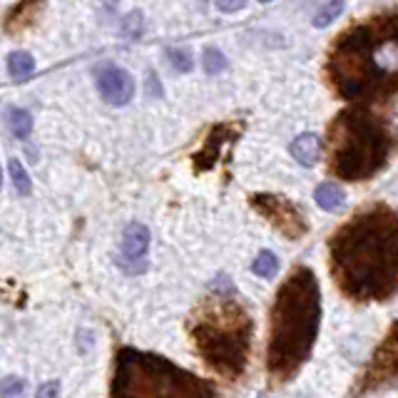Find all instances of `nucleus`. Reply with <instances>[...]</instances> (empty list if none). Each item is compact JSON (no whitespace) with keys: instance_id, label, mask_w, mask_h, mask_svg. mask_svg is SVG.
Wrapping results in <instances>:
<instances>
[{"instance_id":"1","label":"nucleus","mask_w":398,"mask_h":398,"mask_svg":"<svg viewBox=\"0 0 398 398\" xmlns=\"http://www.w3.org/2000/svg\"><path fill=\"white\" fill-rule=\"evenodd\" d=\"M329 267L351 301H386L398 294V209L371 204L333 232Z\"/></svg>"},{"instance_id":"2","label":"nucleus","mask_w":398,"mask_h":398,"mask_svg":"<svg viewBox=\"0 0 398 398\" xmlns=\"http://www.w3.org/2000/svg\"><path fill=\"white\" fill-rule=\"evenodd\" d=\"M326 80L361 107L398 100V8H383L333 38Z\"/></svg>"},{"instance_id":"3","label":"nucleus","mask_w":398,"mask_h":398,"mask_svg":"<svg viewBox=\"0 0 398 398\" xmlns=\"http://www.w3.org/2000/svg\"><path fill=\"white\" fill-rule=\"evenodd\" d=\"M321 292L316 274L297 267L279 286L269 316L267 374L274 383H286L311 356L319 336Z\"/></svg>"},{"instance_id":"4","label":"nucleus","mask_w":398,"mask_h":398,"mask_svg":"<svg viewBox=\"0 0 398 398\" xmlns=\"http://www.w3.org/2000/svg\"><path fill=\"white\" fill-rule=\"evenodd\" d=\"M396 142L386 117L361 105L346 107L329 127V169L346 182H366L388 165Z\"/></svg>"},{"instance_id":"5","label":"nucleus","mask_w":398,"mask_h":398,"mask_svg":"<svg viewBox=\"0 0 398 398\" xmlns=\"http://www.w3.org/2000/svg\"><path fill=\"white\" fill-rule=\"evenodd\" d=\"M254 324L242 304L217 294L197 304L190 316V336L214 374L237 381L247 369Z\"/></svg>"},{"instance_id":"6","label":"nucleus","mask_w":398,"mask_h":398,"mask_svg":"<svg viewBox=\"0 0 398 398\" xmlns=\"http://www.w3.org/2000/svg\"><path fill=\"white\" fill-rule=\"evenodd\" d=\"M110 398H219L209 381L165 356L119 349L115 358Z\"/></svg>"},{"instance_id":"7","label":"nucleus","mask_w":398,"mask_h":398,"mask_svg":"<svg viewBox=\"0 0 398 398\" xmlns=\"http://www.w3.org/2000/svg\"><path fill=\"white\" fill-rule=\"evenodd\" d=\"M398 383V324H393L386 339L374 351L371 361L366 363L363 374L358 376L354 396H366V393L381 391V388L396 386Z\"/></svg>"},{"instance_id":"8","label":"nucleus","mask_w":398,"mask_h":398,"mask_svg":"<svg viewBox=\"0 0 398 398\" xmlns=\"http://www.w3.org/2000/svg\"><path fill=\"white\" fill-rule=\"evenodd\" d=\"M249 202H251V207L262 214L274 229H279L286 239H301L304 234L309 232V224L304 219V214L299 212L297 204H292L286 197L254 194V197H249Z\"/></svg>"},{"instance_id":"9","label":"nucleus","mask_w":398,"mask_h":398,"mask_svg":"<svg viewBox=\"0 0 398 398\" xmlns=\"http://www.w3.org/2000/svg\"><path fill=\"white\" fill-rule=\"evenodd\" d=\"M95 80H97V90L105 102L110 105H127L135 95V83H132V75L122 67L107 63V65H100L95 70Z\"/></svg>"},{"instance_id":"10","label":"nucleus","mask_w":398,"mask_h":398,"mask_svg":"<svg viewBox=\"0 0 398 398\" xmlns=\"http://www.w3.org/2000/svg\"><path fill=\"white\" fill-rule=\"evenodd\" d=\"M147 247H149V229L140 222H132L125 226V234H122V254H119V264L132 274L144 272L147 262Z\"/></svg>"},{"instance_id":"11","label":"nucleus","mask_w":398,"mask_h":398,"mask_svg":"<svg viewBox=\"0 0 398 398\" xmlns=\"http://www.w3.org/2000/svg\"><path fill=\"white\" fill-rule=\"evenodd\" d=\"M321 152V142L314 132H304L292 142V157L304 167H314L316 160H319Z\"/></svg>"},{"instance_id":"12","label":"nucleus","mask_w":398,"mask_h":398,"mask_svg":"<svg viewBox=\"0 0 398 398\" xmlns=\"http://www.w3.org/2000/svg\"><path fill=\"white\" fill-rule=\"evenodd\" d=\"M42 10V3H20L13 6V10L6 15V33H20L28 25H33V20L38 18V13Z\"/></svg>"},{"instance_id":"13","label":"nucleus","mask_w":398,"mask_h":398,"mask_svg":"<svg viewBox=\"0 0 398 398\" xmlns=\"http://www.w3.org/2000/svg\"><path fill=\"white\" fill-rule=\"evenodd\" d=\"M314 199L321 209H326V212H336V209L344 204V192L339 190V185H333V182H324V185L316 187L314 192Z\"/></svg>"},{"instance_id":"14","label":"nucleus","mask_w":398,"mask_h":398,"mask_svg":"<svg viewBox=\"0 0 398 398\" xmlns=\"http://www.w3.org/2000/svg\"><path fill=\"white\" fill-rule=\"evenodd\" d=\"M8 72H10L15 80H28L33 72H35V60H33V55L28 53H13L10 58H8Z\"/></svg>"},{"instance_id":"15","label":"nucleus","mask_w":398,"mask_h":398,"mask_svg":"<svg viewBox=\"0 0 398 398\" xmlns=\"http://www.w3.org/2000/svg\"><path fill=\"white\" fill-rule=\"evenodd\" d=\"M8 127L18 140H28L30 132H33V117L20 107H13V110H8Z\"/></svg>"},{"instance_id":"16","label":"nucleus","mask_w":398,"mask_h":398,"mask_svg":"<svg viewBox=\"0 0 398 398\" xmlns=\"http://www.w3.org/2000/svg\"><path fill=\"white\" fill-rule=\"evenodd\" d=\"M251 272L256 274V276H264V279H272L274 274L279 272V259L272 254V251H259V256L254 259V264H251Z\"/></svg>"},{"instance_id":"17","label":"nucleus","mask_w":398,"mask_h":398,"mask_svg":"<svg viewBox=\"0 0 398 398\" xmlns=\"http://www.w3.org/2000/svg\"><path fill=\"white\" fill-rule=\"evenodd\" d=\"M8 169H10V179H13L15 192H18V194H30L33 185H30V177H28V172H25V167L20 165V160H10Z\"/></svg>"},{"instance_id":"18","label":"nucleus","mask_w":398,"mask_h":398,"mask_svg":"<svg viewBox=\"0 0 398 398\" xmlns=\"http://www.w3.org/2000/svg\"><path fill=\"white\" fill-rule=\"evenodd\" d=\"M344 10V3H329V6H321L319 13L314 15V25L316 28H326L331 20H336Z\"/></svg>"},{"instance_id":"19","label":"nucleus","mask_w":398,"mask_h":398,"mask_svg":"<svg viewBox=\"0 0 398 398\" xmlns=\"http://www.w3.org/2000/svg\"><path fill=\"white\" fill-rule=\"evenodd\" d=\"M204 70L209 72V75H217V72H222L226 67V58L219 53L217 48H207L204 50Z\"/></svg>"},{"instance_id":"20","label":"nucleus","mask_w":398,"mask_h":398,"mask_svg":"<svg viewBox=\"0 0 398 398\" xmlns=\"http://www.w3.org/2000/svg\"><path fill=\"white\" fill-rule=\"evenodd\" d=\"M25 396V381L23 379H6L0 383V398H23Z\"/></svg>"},{"instance_id":"21","label":"nucleus","mask_w":398,"mask_h":398,"mask_svg":"<svg viewBox=\"0 0 398 398\" xmlns=\"http://www.w3.org/2000/svg\"><path fill=\"white\" fill-rule=\"evenodd\" d=\"M169 63L174 70L190 72L192 70V53L190 50H169Z\"/></svg>"},{"instance_id":"22","label":"nucleus","mask_w":398,"mask_h":398,"mask_svg":"<svg viewBox=\"0 0 398 398\" xmlns=\"http://www.w3.org/2000/svg\"><path fill=\"white\" fill-rule=\"evenodd\" d=\"M122 30H125L127 38H140V33H142V15L140 13H130L125 18V25H122Z\"/></svg>"},{"instance_id":"23","label":"nucleus","mask_w":398,"mask_h":398,"mask_svg":"<svg viewBox=\"0 0 398 398\" xmlns=\"http://www.w3.org/2000/svg\"><path fill=\"white\" fill-rule=\"evenodd\" d=\"M58 393H60V386L53 381V383H45V386H40V391H38L35 398H58Z\"/></svg>"},{"instance_id":"24","label":"nucleus","mask_w":398,"mask_h":398,"mask_svg":"<svg viewBox=\"0 0 398 398\" xmlns=\"http://www.w3.org/2000/svg\"><path fill=\"white\" fill-rule=\"evenodd\" d=\"M219 10H224V13H234V10H242L244 8V3H219Z\"/></svg>"},{"instance_id":"25","label":"nucleus","mask_w":398,"mask_h":398,"mask_svg":"<svg viewBox=\"0 0 398 398\" xmlns=\"http://www.w3.org/2000/svg\"><path fill=\"white\" fill-rule=\"evenodd\" d=\"M0 185H3V169H0Z\"/></svg>"}]
</instances>
